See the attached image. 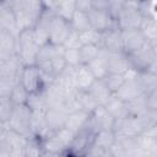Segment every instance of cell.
Masks as SVG:
<instances>
[{"instance_id": "6da1fadb", "label": "cell", "mask_w": 157, "mask_h": 157, "mask_svg": "<svg viewBox=\"0 0 157 157\" xmlns=\"http://www.w3.org/2000/svg\"><path fill=\"white\" fill-rule=\"evenodd\" d=\"M144 20V15L140 11V2H125L123 11L115 20L120 31L124 29H139Z\"/></svg>"}, {"instance_id": "7a4b0ae2", "label": "cell", "mask_w": 157, "mask_h": 157, "mask_svg": "<svg viewBox=\"0 0 157 157\" xmlns=\"http://www.w3.org/2000/svg\"><path fill=\"white\" fill-rule=\"evenodd\" d=\"M32 114H33V112L31 110V108L27 104L15 105L11 119L9 120L10 129H12V130H15V131L31 139L32 137V132H31Z\"/></svg>"}, {"instance_id": "3957f363", "label": "cell", "mask_w": 157, "mask_h": 157, "mask_svg": "<svg viewBox=\"0 0 157 157\" xmlns=\"http://www.w3.org/2000/svg\"><path fill=\"white\" fill-rule=\"evenodd\" d=\"M128 58H129L131 67L136 69L139 72L146 71V70H151V67L155 65V63L157 60L156 53L153 50V47L148 42L144 47L137 49L136 52L129 54Z\"/></svg>"}, {"instance_id": "277c9868", "label": "cell", "mask_w": 157, "mask_h": 157, "mask_svg": "<svg viewBox=\"0 0 157 157\" xmlns=\"http://www.w3.org/2000/svg\"><path fill=\"white\" fill-rule=\"evenodd\" d=\"M20 82L29 93L43 92L45 90V86L42 78V71L37 65L25 66V69L21 72Z\"/></svg>"}, {"instance_id": "5b68a950", "label": "cell", "mask_w": 157, "mask_h": 157, "mask_svg": "<svg viewBox=\"0 0 157 157\" xmlns=\"http://www.w3.org/2000/svg\"><path fill=\"white\" fill-rule=\"evenodd\" d=\"M71 29L72 28L70 26V22L55 15L49 25V43L55 45H63L67 36L70 34Z\"/></svg>"}, {"instance_id": "8992f818", "label": "cell", "mask_w": 157, "mask_h": 157, "mask_svg": "<svg viewBox=\"0 0 157 157\" xmlns=\"http://www.w3.org/2000/svg\"><path fill=\"white\" fill-rule=\"evenodd\" d=\"M113 131L117 136L121 137H137L140 134L144 132L142 125L139 121L137 118H124V119H117L114 121Z\"/></svg>"}, {"instance_id": "52a82bcc", "label": "cell", "mask_w": 157, "mask_h": 157, "mask_svg": "<svg viewBox=\"0 0 157 157\" xmlns=\"http://www.w3.org/2000/svg\"><path fill=\"white\" fill-rule=\"evenodd\" d=\"M88 20H90L91 28L101 33H104L113 28H118L117 22L110 17V15L107 11H99V10L92 9L88 12Z\"/></svg>"}, {"instance_id": "ba28073f", "label": "cell", "mask_w": 157, "mask_h": 157, "mask_svg": "<svg viewBox=\"0 0 157 157\" xmlns=\"http://www.w3.org/2000/svg\"><path fill=\"white\" fill-rule=\"evenodd\" d=\"M121 38H123V52L126 55L136 52L147 43L146 38L144 37L140 29H124L121 31Z\"/></svg>"}, {"instance_id": "9c48e42d", "label": "cell", "mask_w": 157, "mask_h": 157, "mask_svg": "<svg viewBox=\"0 0 157 157\" xmlns=\"http://www.w3.org/2000/svg\"><path fill=\"white\" fill-rule=\"evenodd\" d=\"M0 31L9 32L16 37L20 34L10 1H2L0 4Z\"/></svg>"}, {"instance_id": "30bf717a", "label": "cell", "mask_w": 157, "mask_h": 157, "mask_svg": "<svg viewBox=\"0 0 157 157\" xmlns=\"http://www.w3.org/2000/svg\"><path fill=\"white\" fill-rule=\"evenodd\" d=\"M115 119L108 113L104 105H98L91 114V125L97 132L99 130H113Z\"/></svg>"}, {"instance_id": "8fae6325", "label": "cell", "mask_w": 157, "mask_h": 157, "mask_svg": "<svg viewBox=\"0 0 157 157\" xmlns=\"http://www.w3.org/2000/svg\"><path fill=\"white\" fill-rule=\"evenodd\" d=\"M101 49L108 52V53H120L123 52V38H121V31L119 28L109 29L104 33H102V40H101Z\"/></svg>"}, {"instance_id": "7c38bea8", "label": "cell", "mask_w": 157, "mask_h": 157, "mask_svg": "<svg viewBox=\"0 0 157 157\" xmlns=\"http://www.w3.org/2000/svg\"><path fill=\"white\" fill-rule=\"evenodd\" d=\"M107 60H108L109 74L124 75L131 67L129 58L124 52H120V53H108L107 52Z\"/></svg>"}, {"instance_id": "4fadbf2b", "label": "cell", "mask_w": 157, "mask_h": 157, "mask_svg": "<svg viewBox=\"0 0 157 157\" xmlns=\"http://www.w3.org/2000/svg\"><path fill=\"white\" fill-rule=\"evenodd\" d=\"M91 121V114L83 112V110H77L67 115V120L65 124V128L72 131L74 134H78L82 130L87 129Z\"/></svg>"}, {"instance_id": "5bb4252c", "label": "cell", "mask_w": 157, "mask_h": 157, "mask_svg": "<svg viewBox=\"0 0 157 157\" xmlns=\"http://www.w3.org/2000/svg\"><path fill=\"white\" fill-rule=\"evenodd\" d=\"M25 69L18 55H13L12 58L0 61V77H11V78H20L21 72Z\"/></svg>"}, {"instance_id": "9a60e30c", "label": "cell", "mask_w": 157, "mask_h": 157, "mask_svg": "<svg viewBox=\"0 0 157 157\" xmlns=\"http://www.w3.org/2000/svg\"><path fill=\"white\" fill-rule=\"evenodd\" d=\"M54 83L58 85L67 94L76 93L77 92V87H76V80H75V67L67 66L61 74H59L55 77Z\"/></svg>"}, {"instance_id": "2e32d148", "label": "cell", "mask_w": 157, "mask_h": 157, "mask_svg": "<svg viewBox=\"0 0 157 157\" xmlns=\"http://www.w3.org/2000/svg\"><path fill=\"white\" fill-rule=\"evenodd\" d=\"M117 97H119L121 101H124L125 103H129L136 98H139L140 96L144 94L137 80H131V81H125L123 83V86L114 93Z\"/></svg>"}, {"instance_id": "e0dca14e", "label": "cell", "mask_w": 157, "mask_h": 157, "mask_svg": "<svg viewBox=\"0 0 157 157\" xmlns=\"http://www.w3.org/2000/svg\"><path fill=\"white\" fill-rule=\"evenodd\" d=\"M75 80L77 91H90L91 86L96 81L94 76L86 64H81L75 67Z\"/></svg>"}, {"instance_id": "ac0fdd59", "label": "cell", "mask_w": 157, "mask_h": 157, "mask_svg": "<svg viewBox=\"0 0 157 157\" xmlns=\"http://www.w3.org/2000/svg\"><path fill=\"white\" fill-rule=\"evenodd\" d=\"M90 71L92 72V75L94 76L96 80H103L108 74V60H107V52L105 50H101V54L98 58H96L94 60H92L91 63L87 64Z\"/></svg>"}, {"instance_id": "d6986e66", "label": "cell", "mask_w": 157, "mask_h": 157, "mask_svg": "<svg viewBox=\"0 0 157 157\" xmlns=\"http://www.w3.org/2000/svg\"><path fill=\"white\" fill-rule=\"evenodd\" d=\"M105 109L108 110V113L117 120V119H124L129 117L128 113V105L124 101H121L119 97H117L114 93L113 96L109 98V101L105 103Z\"/></svg>"}, {"instance_id": "ffe728a7", "label": "cell", "mask_w": 157, "mask_h": 157, "mask_svg": "<svg viewBox=\"0 0 157 157\" xmlns=\"http://www.w3.org/2000/svg\"><path fill=\"white\" fill-rule=\"evenodd\" d=\"M88 92L94 98V101L98 103V105H105V103L113 96L112 91L108 88V86L105 85L103 80H96Z\"/></svg>"}, {"instance_id": "44dd1931", "label": "cell", "mask_w": 157, "mask_h": 157, "mask_svg": "<svg viewBox=\"0 0 157 157\" xmlns=\"http://www.w3.org/2000/svg\"><path fill=\"white\" fill-rule=\"evenodd\" d=\"M67 115L65 112L59 110V109H48L45 112V121L48 128L52 131H58L61 128H65L66 120H67Z\"/></svg>"}, {"instance_id": "7402d4cb", "label": "cell", "mask_w": 157, "mask_h": 157, "mask_svg": "<svg viewBox=\"0 0 157 157\" xmlns=\"http://www.w3.org/2000/svg\"><path fill=\"white\" fill-rule=\"evenodd\" d=\"M64 53H65V48L63 45H55V44L48 43L39 48L38 55H37V65L50 61L58 55H64Z\"/></svg>"}, {"instance_id": "603a6c76", "label": "cell", "mask_w": 157, "mask_h": 157, "mask_svg": "<svg viewBox=\"0 0 157 157\" xmlns=\"http://www.w3.org/2000/svg\"><path fill=\"white\" fill-rule=\"evenodd\" d=\"M137 82H139L144 94H148V93L157 91V74L153 70L141 71L139 74Z\"/></svg>"}, {"instance_id": "cb8c5ba5", "label": "cell", "mask_w": 157, "mask_h": 157, "mask_svg": "<svg viewBox=\"0 0 157 157\" xmlns=\"http://www.w3.org/2000/svg\"><path fill=\"white\" fill-rule=\"evenodd\" d=\"M115 141H117V135L113 130H99L94 134L93 137V145L103 150H110L115 144Z\"/></svg>"}, {"instance_id": "d4e9b609", "label": "cell", "mask_w": 157, "mask_h": 157, "mask_svg": "<svg viewBox=\"0 0 157 157\" xmlns=\"http://www.w3.org/2000/svg\"><path fill=\"white\" fill-rule=\"evenodd\" d=\"M40 142H42L43 150L47 151V152H50V153H54V155L67 152V147L59 140V137L55 135V132H53L50 136L45 137Z\"/></svg>"}, {"instance_id": "484cf974", "label": "cell", "mask_w": 157, "mask_h": 157, "mask_svg": "<svg viewBox=\"0 0 157 157\" xmlns=\"http://www.w3.org/2000/svg\"><path fill=\"white\" fill-rule=\"evenodd\" d=\"M148 43L157 40V17H144L139 28Z\"/></svg>"}, {"instance_id": "4316f807", "label": "cell", "mask_w": 157, "mask_h": 157, "mask_svg": "<svg viewBox=\"0 0 157 157\" xmlns=\"http://www.w3.org/2000/svg\"><path fill=\"white\" fill-rule=\"evenodd\" d=\"M76 99L80 107V110H83L88 114H92V112L98 107V103L94 101V98L91 96L88 91H77Z\"/></svg>"}, {"instance_id": "83f0119b", "label": "cell", "mask_w": 157, "mask_h": 157, "mask_svg": "<svg viewBox=\"0 0 157 157\" xmlns=\"http://www.w3.org/2000/svg\"><path fill=\"white\" fill-rule=\"evenodd\" d=\"M126 105H128L129 117H131V118H140L144 114H146L147 110H148L147 104H146V96L145 94H142L139 98L126 103Z\"/></svg>"}, {"instance_id": "f1b7e54d", "label": "cell", "mask_w": 157, "mask_h": 157, "mask_svg": "<svg viewBox=\"0 0 157 157\" xmlns=\"http://www.w3.org/2000/svg\"><path fill=\"white\" fill-rule=\"evenodd\" d=\"M136 146L140 150H142L147 155V157L155 156L156 150H157V139L151 137L145 134H140L136 137Z\"/></svg>"}, {"instance_id": "f546056e", "label": "cell", "mask_w": 157, "mask_h": 157, "mask_svg": "<svg viewBox=\"0 0 157 157\" xmlns=\"http://www.w3.org/2000/svg\"><path fill=\"white\" fill-rule=\"evenodd\" d=\"M76 12V1H56L55 15L60 18L70 22Z\"/></svg>"}, {"instance_id": "4dcf8cb0", "label": "cell", "mask_w": 157, "mask_h": 157, "mask_svg": "<svg viewBox=\"0 0 157 157\" xmlns=\"http://www.w3.org/2000/svg\"><path fill=\"white\" fill-rule=\"evenodd\" d=\"M70 26L74 31H76L78 33L90 29L91 25H90V20H88V13L76 10V12L74 13V16L70 21Z\"/></svg>"}, {"instance_id": "1f68e13d", "label": "cell", "mask_w": 157, "mask_h": 157, "mask_svg": "<svg viewBox=\"0 0 157 157\" xmlns=\"http://www.w3.org/2000/svg\"><path fill=\"white\" fill-rule=\"evenodd\" d=\"M27 105L31 108L32 112H47L48 110V104H47V101H45L44 92L29 93Z\"/></svg>"}, {"instance_id": "d6a6232c", "label": "cell", "mask_w": 157, "mask_h": 157, "mask_svg": "<svg viewBox=\"0 0 157 157\" xmlns=\"http://www.w3.org/2000/svg\"><path fill=\"white\" fill-rule=\"evenodd\" d=\"M80 34V40L82 43V45H101V40H102V33L90 28L87 31H83ZM101 48V47H99Z\"/></svg>"}, {"instance_id": "836d02e7", "label": "cell", "mask_w": 157, "mask_h": 157, "mask_svg": "<svg viewBox=\"0 0 157 157\" xmlns=\"http://www.w3.org/2000/svg\"><path fill=\"white\" fill-rule=\"evenodd\" d=\"M43 152H44V150L42 147V142L37 137H31L28 140V144L23 148L25 157H42Z\"/></svg>"}, {"instance_id": "e575fe53", "label": "cell", "mask_w": 157, "mask_h": 157, "mask_svg": "<svg viewBox=\"0 0 157 157\" xmlns=\"http://www.w3.org/2000/svg\"><path fill=\"white\" fill-rule=\"evenodd\" d=\"M28 97H29V92L21 85L18 83L10 93L9 98L11 99V102L15 104V105H18V104H27V101H28Z\"/></svg>"}, {"instance_id": "d590c367", "label": "cell", "mask_w": 157, "mask_h": 157, "mask_svg": "<svg viewBox=\"0 0 157 157\" xmlns=\"http://www.w3.org/2000/svg\"><path fill=\"white\" fill-rule=\"evenodd\" d=\"M101 48L98 45H82L80 48V54H81V60L82 64H88L96 58L99 56L101 54Z\"/></svg>"}, {"instance_id": "8d00e7d4", "label": "cell", "mask_w": 157, "mask_h": 157, "mask_svg": "<svg viewBox=\"0 0 157 157\" xmlns=\"http://www.w3.org/2000/svg\"><path fill=\"white\" fill-rule=\"evenodd\" d=\"M15 104L9 97H0V121L6 123L11 119Z\"/></svg>"}, {"instance_id": "74e56055", "label": "cell", "mask_w": 157, "mask_h": 157, "mask_svg": "<svg viewBox=\"0 0 157 157\" xmlns=\"http://www.w3.org/2000/svg\"><path fill=\"white\" fill-rule=\"evenodd\" d=\"M103 81L105 82L108 88L112 91V93H115L123 86V83L125 82V78H124V75L121 74H108L103 78Z\"/></svg>"}, {"instance_id": "f35d334b", "label": "cell", "mask_w": 157, "mask_h": 157, "mask_svg": "<svg viewBox=\"0 0 157 157\" xmlns=\"http://www.w3.org/2000/svg\"><path fill=\"white\" fill-rule=\"evenodd\" d=\"M64 59H65L67 66L76 67V66H78V65L82 64L81 54H80V49H65Z\"/></svg>"}, {"instance_id": "ab89813d", "label": "cell", "mask_w": 157, "mask_h": 157, "mask_svg": "<svg viewBox=\"0 0 157 157\" xmlns=\"http://www.w3.org/2000/svg\"><path fill=\"white\" fill-rule=\"evenodd\" d=\"M63 47H64L65 49H80V48L82 47V43H81V40H80V34H78V32L71 29V32H70V34L67 36L66 40L64 42Z\"/></svg>"}, {"instance_id": "60d3db41", "label": "cell", "mask_w": 157, "mask_h": 157, "mask_svg": "<svg viewBox=\"0 0 157 157\" xmlns=\"http://www.w3.org/2000/svg\"><path fill=\"white\" fill-rule=\"evenodd\" d=\"M145 96H146V104L148 110H157V91Z\"/></svg>"}, {"instance_id": "b9f144b4", "label": "cell", "mask_w": 157, "mask_h": 157, "mask_svg": "<svg viewBox=\"0 0 157 157\" xmlns=\"http://www.w3.org/2000/svg\"><path fill=\"white\" fill-rule=\"evenodd\" d=\"M76 10L88 13L92 10V1H90V0H78V1H76Z\"/></svg>"}, {"instance_id": "7bdbcfd3", "label": "cell", "mask_w": 157, "mask_h": 157, "mask_svg": "<svg viewBox=\"0 0 157 157\" xmlns=\"http://www.w3.org/2000/svg\"><path fill=\"white\" fill-rule=\"evenodd\" d=\"M108 6H109V1H104V0L92 1V9L93 10H99V11H107L108 12Z\"/></svg>"}, {"instance_id": "ee69618b", "label": "cell", "mask_w": 157, "mask_h": 157, "mask_svg": "<svg viewBox=\"0 0 157 157\" xmlns=\"http://www.w3.org/2000/svg\"><path fill=\"white\" fill-rule=\"evenodd\" d=\"M99 157H115V156L113 155V152H112L110 150H104V151L101 153Z\"/></svg>"}, {"instance_id": "f6af8a7d", "label": "cell", "mask_w": 157, "mask_h": 157, "mask_svg": "<svg viewBox=\"0 0 157 157\" xmlns=\"http://www.w3.org/2000/svg\"><path fill=\"white\" fill-rule=\"evenodd\" d=\"M151 70H153V71H155V72L157 74V60H156V63H155V65H153V66L151 67Z\"/></svg>"}]
</instances>
